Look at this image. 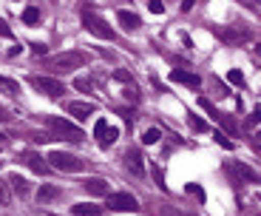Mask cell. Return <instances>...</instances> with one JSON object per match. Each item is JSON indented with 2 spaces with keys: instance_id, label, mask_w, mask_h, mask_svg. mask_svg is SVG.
<instances>
[{
  "instance_id": "cell-1",
  "label": "cell",
  "mask_w": 261,
  "mask_h": 216,
  "mask_svg": "<svg viewBox=\"0 0 261 216\" xmlns=\"http://www.w3.org/2000/svg\"><path fill=\"white\" fill-rule=\"evenodd\" d=\"M88 63V54L85 52H63V54H54V57H46L43 66L51 68V71H74V68H83Z\"/></svg>"
},
{
  "instance_id": "cell-2",
  "label": "cell",
  "mask_w": 261,
  "mask_h": 216,
  "mask_svg": "<svg viewBox=\"0 0 261 216\" xmlns=\"http://www.w3.org/2000/svg\"><path fill=\"white\" fill-rule=\"evenodd\" d=\"M46 123H48V128H51V137L68 139V142H83L85 139V134L80 131L77 125L68 123V119H63V117H48Z\"/></svg>"
},
{
  "instance_id": "cell-3",
  "label": "cell",
  "mask_w": 261,
  "mask_h": 216,
  "mask_svg": "<svg viewBox=\"0 0 261 216\" xmlns=\"http://www.w3.org/2000/svg\"><path fill=\"white\" fill-rule=\"evenodd\" d=\"M48 165H51L54 171H65V174H77V171H83L85 159L74 157V154H65V151H51L48 154Z\"/></svg>"
},
{
  "instance_id": "cell-4",
  "label": "cell",
  "mask_w": 261,
  "mask_h": 216,
  "mask_svg": "<svg viewBox=\"0 0 261 216\" xmlns=\"http://www.w3.org/2000/svg\"><path fill=\"white\" fill-rule=\"evenodd\" d=\"M83 26L88 29L91 34L102 37V40H114V29L108 26V23H105L97 12H91V9H85V12H83Z\"/></svg>"
},
{
  "instance_id": "cell-5",
  "label": "cell",
  "mask_w": 261,
  "mask_h": 216,
  "mask_svg": "<svg viewBox=\"0 0 261 216\" xmlns=\"http://www.w3.org/2000/svg\"><path fill=\"white\" fill-rule=\"evenodd\" d=\"M29 83H32V88H37V91H40V94H46V97H60V94L65 91L60 80H54V77H43V74H34V77L29 80Z\"/></svg>"
},
{
  "instance_id": "cell-6",
  "label": "cell",
  "mask_w": 261,
  "mask_h": 216,
  "mask_svg": "<svg viewBox=\"0 0 261 216\" xmlns=\"http://www.w3.org/2000/svg\"><path fill=\"white\" fill-rule=\"evenodd\" d=\"M108 210H117V213H134V210L139 208V202H137V197L134 194H108Z\"/></svg>"
},
{
  "instance_id": "cell-7",
  "label": "cell",
  "mask_w": 261,
  "mask_h": 216,
  "mask_svg": "<svg viewBox=\"0 0 261 216\" xmlns=\"http://www.w3.org/2000/svg\"><path fill=\"white\" fill-rule=\"evenodd\" d=\"M94 137H97V142L102 145V148H108V145L117 142L119 131H117V125H108V119H97V125H94Z\"/></svg>"
},
{
  "instance_id": "cell-8",
  "label": "cell",
  "mask_w": 261,
  "mask_h": 216,
  "mask_svg": "<svg viewBox=\"0 0 261 216\" xmlns=\"http://www.w3.org/2000/svg\"><path fill=\"white\" fill-rule=\"evenodd\" d=\"M224 171L230 174L233 182H255V174L247 168V165H242V162H227V165H224Z\"/></svg>"
},
{
  "instance_id": "cell-9",
  "label": "cell",
  "mask_w": 261,
  "mask_h": 216,
  "mask_svg": "<svg viewBox=\"0 0 261 216\" xmlns=\"http://www.w3.org/2000/svg\"><path fill=\"white\" fill-rule=\"evenodd\" d=\"M125 168L134 174V177H142L145 174V162H142V154H139L137 148H130L128 154H125Z\"/></svg>"
},
{
  "instance_id": "cell-10",
  "label": "cell",
  "mask_w": 261,
  "mask_h": 216,
  "mask_svg": "<svg viewBox=\"0 0 261 216\" xmlns=\"http://www.w3.org/2000/svg\"><path fill=\"white\" fill-rule=\"evenodd\" d=\"M23 162H26L34 174H48V171H51V165L40 157V154H34V151H26V154H23Z\"/></svg>"
},
{
  "instance_id": "cell-11",
  "label": "cell",
  "mask_w": 261,
  "mask_h": 216,
  "mask_svg": "<svg viewBox=\"0 0 261 216\" xmlns=\"http://www.w3.org/2000/svg\"><path fill=\"white\" fill-rule=\"evenodd\" d=\"M117 20L122 23V29H125V32H137V29L142 26V20H139V14L128 12V9H119V12H117Z\"/></svg>"
},
{
  "instance_id": "cell-12",
  "label": "cell",
  "mask_w": 261,
  "mask_h": 216,
  "mask_svg": "<svg viewBox=\"0 0 261 216\" xmlns=\"http://www.w3.org/2000/svg\"><path fill=\"white\" fill-rule=\"evenodd\" d=\"M83 188L91 194V197H108V182H105L102 177H91V179H85Z\"/></svg>"
},
{
  "instance_id": "cell-13",
  "label": "cell",
  "mask_w": 261,
  "mask_h": 216,
  "mask_svg": "<svg viewBox=\"0 0 261 216\" xmlns=\"http://www.w3.org/2000/svg\"><path fill=\"white\" fill-rule=\"evenodd\" d=\"M170 80H173V83H182V85H188V88H199V85H202V80L196 77V74H188V71H170Z\"/></svg>"
},
{
  "instance_id": "cell-14",
  "label": "cell",
  "mask_w": 261,
  "mask_h": 216,
  "mask_svg": "<svg viewBox=\"0 0 261 216\" xmlns=\"http://www.w3.org/2000/svg\"><path fill=\"white\" fill-rule=\"evenodd\" d=\"M94 111H97V105H94V103H71V105H68V114H74L77 119L91 117Z\"/></svg>"
},
{
  "instance_id": "cell-15",
  "label": "cell",
  "mask_w": 261,
  "mask_h": 216,
  "mask_svg": "<svg viewBox=\"0 0 261 216\" xmlns=\"http://www.w3.org/2000/svg\"><path fill=\"white\" fill-rule=\"evenodd\" d=\"M57 197H63V188H57V185H40L37 202H54Z\"/></svg>"
},
{
  "instance_id": "cell-16",
  "label": "cell",
  "mask_w": 261,
  "mask_h": 216,
  "mask_svg": "<svg viewBox=\"0 0 261 216\" xmlns=\"http://www.w3.org/2000/svg\"><path fill=\"white\" fill-rule=\"evenodd\" d=\"M0 94H6V97H17V94H20V83L0 74Z\"/></svg>"
},
{
  "instance_id": "cell-17",
  "label": "cell",
  "mask_w": 261,
  "mask_h": 216,
  "mask_svg": "<svg viewBox=\"0 0 261 216\" xmlns=\"http://www.w3.org/2000/svg\"><path fill=\"white\" fill-rule=\"evenodd\" d=\"M71 213H74V216H102V208H99V205H85V202H80V205H74V208H71Z\"/></svg>"
},
{
  "instance_id": "cell-18",
  "label": "cell",
  "mask_w": 261,
  "mask_h": 216,
  "mask_svg": "<svg viewBox=\"0 0 261 216\" xmlns=\"http://www.w3.org/2000/svg\"><path fill=\"white\" fill-rule=\"evenodd\" d=\"M9 185H12V190L17 194V197H29V182H26L23 177L12 174V177H9Z\"/></svg>"
},
{
  "instance_id": "cell-19",
  "label": "cell",
  "mask_w": 261,
  "mask_h": 216,
  "mask_svg": "<svg viewBox=\"0 0 261 216\" xmlns=\"http://www.w3.org/2000/svg\"><path fill=\"white\" fill-rule=\"evenodd\" d=\"M9 202H12V185H9V179H0V205Z\"/></svg>"
},
{
  "instance_id": "cell-20",
  "label": "cell",
  "mask_w": 261,
  "mask_h": 216,
  "mask_svg": "<svg viewBox=\"0 0 261 216\" xmlns=\"http://www.w3.org/2000/svg\"><path fill=\"white\" fill-rule=\"evenodd\" d=\"M23 23H26V26H37V23H40V12L34 6H29L26 12H23Z\"/></svg>"
},
{
  "instance_id": "cell-21",
  "label": "cell",
  "mask_w": 261,
  "mask_h": 216,
  "mask_svg": "<svg viewBox=\"0 0 261 216\" xmlns=\"http://www.w3.org/2000/svg\"><path fill=\"white\" fill-rule=\"evenodd\" d=\"M159 139H162V131H159V128H148V131L142 134L145 145H153V142H159Z\"/></svg>"
},
{
  "instance_id": "cell-22",
  "label": "cell",
  "mask_w": 261,
  "mask_h": 216,
  "mask_svg": "<svg viewBox=\"0 0 261 216\" xmlns=\"http://www.w3.org/2000/svg\"><path fill=\"white\" fill-rule=\"evenodd\" d=\"M222 37L227 40V43H236V40H244L247 37V29H242V32H233V29H224Z\"/></svg>"
},
{
  "instance_id": "cell-23",
  "label": "cell",
  "mask_w": 261,
  "mask_h": 216,
  "mask_svg": "<svg viewBox=\"0 0 261 216\" xmlns=\"http://www.w3.org/2000/svg\"><path fill=\"white\" fill-rule=\"evenodd\" d=\"M227 80H230V83H233V85H242V83H244V74L239 71V68H233V71L227 74Z\"/></svg>"
},
{
  "instance_id": "cell-24",
  "label": "cell",
  "mask_w": 261,
  "mask_h": 216,
  "mask_svg": "<svg viewBox=\"0 0 261 216\" xmlns=\"http://www.w3.org/2000/svg\"><path fill=\"white\" fill-rule=\"evenodd\" d=\"M148 9L153 14H162L165 12V3H162V0H148Z\"/></svg>"
},
{
  "instance_id": "cell-25",
  "label": "cell",
  "mask_w": 261,
  "mask_h": 216,
  "mask_svg": "<svg viewBox=\"0 0 261 216\" xmlns=\"http://www.w3.org/2000/svg\"><path fill=\"white\" fill-rule=\"evenodd\" d=\"M74 85H77L80 91H88V88H91V80H88V77H80V80H77V83H74Z\"/></svg>"
},
{
  "instance_id": "cell-26",
  "label": "cell",
  "mask_w": 261,
  "mask_h": 216,
  "mask_svg": "<svg viewBox=\"0 0 261 216\" xmlns=\"http://www.w3.org/2000/svg\"><path fill=\"white\" fill-rule=\"evenodd\" d=\"M216 142H219V145H224V148H233V142H230V139H227V137H224V134H222V131L216 134Z\"/></svg>"
},
{
  "instance_id": "cell-27",
  "label": "cell",
  "mask_w": 261,
  "mask_h": 216,
  "mask_svg": "<svg viewBox=\"0 0 261 216\" xmlns=\"http://www.w3.org/2000/svg\"><path fill=\"white\" fill-rule=\"evenodd\" d=\"M188 194H190V197H199V199H204V190H202V188H196V185H188Z\"/></svg>"
},
{
  "instance_id": "cell-28",
  "label": "cell",
  "mask_w": 261,
  "mask_h": 216,
  "mask_svg": "<svg viewBox=\"0 0 261 216\" xmlns=\"http://www.w3.org/2000/svg\"><path fill=\"white\" fill-rule=\"evenodd\" d=\"M250 123H261V105H255V108H253V114H250Z\"/></svg>"
},
{
  "instance_id": "cell-29",
  "label": "cell",
  "mask_w": 261,
  "mask_h": 216,
  "mask_svg": "<svg viewBox=\"0 0 261 216\" xmlns=\"http://www.w3.org/2000/svg\"><path fill=\"white\" fill-rule=\"evenodd\" d=\"M190 125H193V128H199V131H204V128H207V123H204V119H190Z\"/></svg>"
},
{
  "instance_id": "cell-30",
  "label": "cell",
  "mask_w": 261,
  "mask_h": 216,
  "mask_svg": "<svg viewBox=\"0 0 261 216\" xmlns=\"http://www.w3.org/2000/svg\"><path fill=\"white\" fill-rule=\"evenodd\" d=\"M9 34H12V29H9L6 23H3V17H0V37H9Z\"/></svg>"
},
{
  "instance_id": "cell-31",
  "label": "cell",
  "mask_w": 261,
  "mask_h": 216,
  "mask_svg": "<svg viewBox=\"0 0 261 216\" xmlns=\"http://www.w3.org/2000/svg\"><path fill=\"white\" fill-rule=\"evenodd\" d=\"M9 119H12V114H9L3 105H0V123H9Z\"/></svg>"
},
{
  "instance_id": "cell-32",
  "label": "cell",
  "mask_w": 261,
  "mask_h": 216,
  "mask_svg": "<svg viewBox=\"0 0 261 216\" xmlns=\"http://www.w3.org/2000/svg\"><path fill=\"white\" fill-rule=\"evenodd\" d=\"M34 54H37V57L40 54H46V46H43V43H34Z\"/></svg>"
},
{
  "instance_id": "cell-33",
  "label": "cell",
  "mask_w": 261,
  "mask_h": 216,
  "mask_svg": "<svg viewBox=\"0 0 261 216\" xmlns=\"http://www.w3.org/2000/svg\"><path fill=\"white\" fill-rule=\"evenodd\" d=\"M193 3H196V0H182V12H190V9H193Z\"/></svg>"
},
{
  "instance_id": "cell-34",
  "label": "cell",
  "mask_w": 261,
  "mask_h": 216,
  "mask_svg": "<svg viewBox=\"0 0 261 216\" xmlns=\"http://www.w3.org/2000/svg\"><path fill=\"white\" fill-rule=\"evenodd\" d=\"M3 139H6V134H0V142H3Z\"/></svg>"
},
{
  "instance_id": "cell-35",
  "label": "cell",
  "mask_w": 261,
  "mask_h": 216,
  "mask_svg": "<svg viewBox=\"0 0 261 216\" xmlns=\"http://www.w3.org/2000/svg\"><path fill=\"white\" fill-rule=\"evenodd\" d=\"M255 52H258V54H261V43H258V49H255Z\"/></svg>"
}]
</instances>
